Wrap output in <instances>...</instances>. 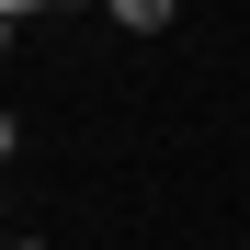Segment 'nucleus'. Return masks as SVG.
<instances>
[{
	"label": "nucleus",
	"instance_id": "nucleus-1",
	"mask_svg": "<svg viewBox=\"0 0 250 250\" xmlns=\"http://www.w3.org/2000/svg\"><path fill=\"white\" fill-rule=\"evenodd\" d=\"M12 250H46V239H12Z\"/></svg>",
	"mask_w": 250,
	"mask_h": 250
}]
</instances>
